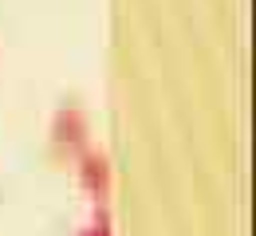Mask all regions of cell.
<instances>
[{"instance_id":"cell-1","label":"cell","mask_w":256,"mask_h":236,"mask_svg":"<svg viewBox=\"0 0 256 236\" xmlns=\"http://www.w3.org/2000/svg\"><path fill=\"white\" fill-rule=\"evenodd\" d=\"M52 146L56 150H64V154H83L87 150V138H91V118H87V110L83 106H75V102H67L60 106L56 114H52Z\"/></svg>"},{"instance_id":"cell-2","label":"cell","mask_w":256,"mask_h":236,"mask_svg":"<svg viewBox=\"0 0 256 236\" xmlns=\"http://www.w3.org/2000/svg\"><path fill=\"white\" fill-rule=\"evenodd\" d=\"M79 185L98 201L110 193V162H106V154H98V150L79 154Z\"/></svg>"},{"instance_id":"cell-3","label":"cell","mask_w":256,"mask_h":236,"mask_svg":"<svg viewBox=\"0 0 256 236\" xmlns=\"http://www.w3.org/2000/svg\"><path fill=\"white\" fill-rule=\"evenodd\" d=\"M75 236H114V225H110V213L106 209H95V217L79 229Z\"/></svg>"}]
</instances>
